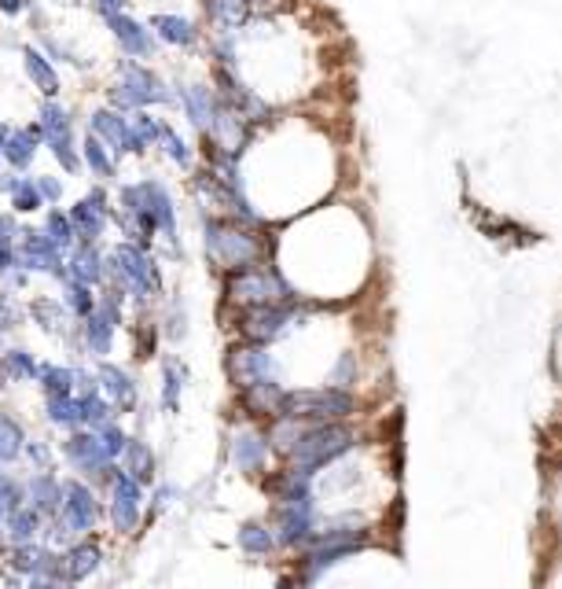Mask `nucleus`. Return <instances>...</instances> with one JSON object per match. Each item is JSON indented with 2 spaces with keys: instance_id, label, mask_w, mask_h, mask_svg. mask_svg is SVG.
Wrapping results in <instances>:
<instances>
[{
  "instance_id": "nucleus-1",
  "label": "nucleus",
  "mask_w": 562,
  "mask_h": 589,
  "mask_svg": "<svg viewBox=\"0 0 562 589\" xmlns=\"http://www.w3.org/2000/svg\"><path fill=\"white\" fill-rule=\"evenodd\" d=\"M199 162L217 170L247 203L250 218L265 229L324 207L342 177V156L332 130L298 111L258 125L239 156L207 151Z\"/></svg>"
},
{
  "instance_id": "nucleus-2",
  "label": "nucleus",
  "mask_w": 562,
  "mask_h": 589,
  "mask_svg": "<svg viewBox=\"0 0 562 589\" xmlns=\"http://www.w3.org/2000/svg\"><path fill=\"white\" fill-rule=\"evenodd\" d=\"M273 266L290 292L316 306H350L375 277V236L353 203L313 207L273 236Z\"/></svg>"
},
{
  "instance_id": "nucleus-3",
  "label": "nucleus",
  "mask_w": 562,
  "mask_h": 589,
  "mask_svg": "<svg viewBox=\"0 0 562 589\" xmlns=\"http://www.w3.org/2000/svg\"><path fill=\"white\" fill-rule=\"evenodd\" d=\"M207 63L243 82L276 114L313 96L324 78L320 37L287 4L250 19L236 34L207 37Z\"/></svg>"
},
{
  "instance_id": "nucleus-4",
  "label": "nucleus",
  "mask_w": 562,
  "mask_h": 589,
  "mask_svg": "<svg viewBox=\"0 0 562 589\" xmlns=\"http://www.w3.org/2000/svg\"><path fill=\"white\" fill-rule=\"evenodd\" d=\"M114 192L111 229L118 240L151 247L166 266L184 262L180 236V199L162 173L143 170L137 177H122Z\"/></svg>"
},
{
  "instance_id": "nucleus-5",
  "label": "nucleus",
  "mask_w": 562,
  "mask_h": 589,
  "mask_svg": "<svg viewBox=\"0 0 562 589\" xmlns=\"http://www.w3.org/2000/svg\"><path fill=\"white\" fill-rule=\"evenodd\" d=\"M199 247L207 269L217 280L243 273L273 258V236L265 225H247L236 218H199Z\"/></svg>"
},
{
  "instance_id": "nucleus-6",
  "label": "nucleus",
  "mask_w": 562,
  "mask_h": 589,
  "mask_svg": "<svg viewBox=\"0 0 562 589\" xmlns=\"http://www.w3.org/2000/svg\"><path fill=\"white\" fill-rule=\"evenodd\" d=\"M107 284L118 287L133 310H151L166 298V262L151 247L114 240L107 244Z\"/></svg>"
},
{
  "instance_id": "nucleus-7",
  "label": "nucleus",
  "mask_w": 562,
  "mask_h": 589,
  "mask_svg": "<svg viewBox=\"0 0 562 589\" xmlns=\"http://www.w3.org/2000/svg\"><path fill=\"white\" fill-rule=\"evenodd\" d=\"M103 103L125 114L173 108V78H166L154 63L118 56L111 66V82L103 85Z\"/></svg>"
},
{
  "instance_id": "nucleus-8",
  "label": "nucleus",
  "mask_w": 562,
  "mask_h": 589,
  "mask_svg": "<svg viewBox=\"0 0 562 589\" xmlns=\"http://www.w3.org/2000/svg\"><path fill=\"white\" fill-rule=\"evenodd\" d=\"M107 527V512H103V490L89 479H77L63 471V501L60 512L48 519L45 542L55 549H66L77 538L103 535Z\"/></svg>"
},
{
  "instance_id": "nucleus-9",
  "label": "nucleus",
  "mask_w": 562,
  "mask_h": 589,
  "mask_svg": "<svg viewBox=\"0 0 562 589\" xmlns=\"http://www.w3.org/2000/svg\"><path fill=\"white\" fill-rule=\"evenodd\" d=\"M103 512H107V535L118 542H133L140 530L151 524L148 519V487L137 482L129 471L114 468L111 479L103 482Z\"/></svg>"
},
{
  "instance_id": "nucleus-10",
  "label": "nucleus",
  "mask_w": 562,
  "mask_h": 589,
  "mask_svg": "<svg viewBox=\"0 0 562 589\" xmlns=\"http://www.w3.org/2000/svg\"><path fill=\"white\" fill-rule=\"evenodd\" d=\"M290 298L298 295L290 292L284 273L273 266V258L221 280V310H254V306H276L290 303Z\"/></svg>"
},
{
  "instance_id": "nucleus-11",
  "label": "nucleus",
  "mask_w": 562,
  "mask_h": 589,
  "mask_svg": "<svg viewBox=\"0 0 562 589\" xmlns=\"http://www.w3.org/2000/svg\"><path fill=\"white\" fill-rule=\"evenodd\" d=\"M173 111L196 133L199 148L217 140L221 119H225V103H221V96L210 78H173Z\"/></svg>"
},
{
  "instance_id": "nucleus-12",
  "label": "nucleus",
  "mask_w": 562,
  "mask_h": 589,
  "mask_svg": "<svg viewBox=\"0 0 562 589\" xmlns=\"http://www.w3.org/2000/svg\"><path fill=\"white\" fill-rule=\"evenodd\" d=\"M225 457L239 476L258 479V482L265 479L268 471L276 468V453H273V446H268L265 424L239 417L225 434Z\"/></svg>"
},
{
  "instance_id": "nucleus-13",
  "label": "nucleus",
  "mask_w": 562,
  "mask_h": 589,
  "mask_svg": "<svg viewBox=\"0 0 562 589\" xmlns=\"http://www.w3.org/2000/svg\"><path fill=\"white\" fill-rule=\"evenodd\" d=\"M55 446H60V465L66 468V476L89 479L96 487H103V482L111 479V471L118 468V461L107 453L103 439L92 428L66 431L55 439Z\"/></svg>"
},
{
  "instance_id": "nucleus-14",
  "label": "nucleus",
  "mask_w": 562,
  "mask_h": 589,
  "mask_svg": "<svg viewBox=\"0 0 562 589\" xmlns=\"http://www.w3.org/2000/svg\"><path fill=\"white\" fill-rule=\"evenodd\" d=\"M85 133L100 137L107 148L114 151V159H118L122 167L133 159H148V151H143V144L125 111H114V108H107V103H92L89 114H85Z\"/></svg>"
},
{
  "instance_id": "nucleus-15",
  "label": "nucleus",
  "mask_w": 562,
  "mask_h": 589,
  "mask_svg": "<svg viewBox=\"0 0 562 589\" xmlns=\"http://www.w3.org/2000/svg\"><path fill=\"white\" fill-rule=\"evenodd\" d=\"M111 210H114L111 185L92 181V185L66 207V214L74 221L77 244H107V233H111Z\"/></svg>"
},
{
  "instance_id": "nucleus-16",
  "label": "nucleus",
  "mask_w": 562,
  "mask_h": 589,
  "mask_svg": "<svg viewBox=\"0 0 562 589\" xmlns=\"http://www.w3.org/2000/svg\"><path fill=\"white\" fill-rule=\"evenodd\" d=\"M92 376H96V388H100V394L111 402V409L118 413L122 420L140 409L143 388H140V376L133 372V365L118 361V357H107V361L92 365Z\"/></svg>"
},
{
  "instance_id": "nucleus-17",
  "label": "nucleus",
  "mask_w": 562,
  "mask_h": 589,
  "mask_svg": "<svg viewBox=\"0 0 562 589\" xmlns=\"http://www.w3.org/2000/svg\"><path fill=\"white\" fill-rule=\"evenodd\" d=\"M18 266L34 280H52V284L66 280V255L45 236L41 225H30V221H23V233H18Z\"/></svg>"
},
{
  "instance_id": "nucleus-18",
  "label": "nucleus",
  "mask_w": 562,
  "mask_h": 589,
  "mask_svg": "<svg viewBox=\"0 0 562 589\" xmlns=\"http://www.w3.org/2000/svg\"><path fill=\"white\" fill-rule=\"evenodd\" d=\"M26 314H30V324L45 340L66 346L77 357V321L71 317V310L63 306V298L55 292H34L26 295Z\"/></svg>"
},
{
  "instance_id": "nucleus-19",
  "label": "nucleus",
  "mask_w": 562,
  "mask_h": 589,
  "mask_svg": "<svg viewBox=\"0 0 562 589\" xmlns=\"http://www.w3.org/2000/svg\"><path fill=\"white\" fill-rule=\"evenodd\" d=\"M100 23H103V30L111 34L118 56H125V60H140V63L162 60V45L154 41V34L148 30V19H140L137 12L107 15Z\"/></svg>"
},
{
  "instance_id": "nucleus-20",
  "label": "nucleus",
  "mask_w": 562,
  "mask_h": 589,
  "mask_svg": "<svg viewBox=\"0 0 562 589\" xmlns=\"http://www.w3.org/2000/svg\"><path fill=\"white\" fill-rule=\"evenodd\" d=\"M107 567V542L103 535H89V538H77L63 549V578L74 589L89 586L92 578H100V572Z\"/></svg>"
},
{
  "instance_id": "nucleus-21",
  "label": "nucleus",
  "mask_w": 562,
  "mask_h": 589,
  "mask_svg": "<svg viewBox=\"0 0 562 589\" xmlns=\"http://www.w3.org/2000/svg\"><path fill=\"white\" fill-rule=\"evenodd\" d=\"M148 30L154 34V41L162 45V52H166V48H173V52H196V48L207 45V30H202L196 19L180 12H151Z\"/></svg>"
},
{
  "instance_id": "nucleus-22",
  "label": "nucleus",
  "mask_w": 562,
  "mask_h": 589,
  "mask_svg": "<svg viewBox=\"0 0 562 589\" xmlns=\"http://www.w3.org/2000/svg\"><path fill=\"white\" fill-rule=\"evenodd\" d=\"M122 328L111 321L107 314L92 310L85 321H77V357L82 361H107V357H114V351H118V340H122Z\"/></svg>"
},
{
  "instance_id": "nucleus-23",
  "label": "nucleus",
  "mask_w": 562,
  "mask_h": 589,
  "mask_svg": "<svg viewBox=\"0 0 562 589\" xmlns=\"http://www.w3.org/2000/svg\"><path fill=\"white\" fill-rule=\"evenodd\" d=\"M41 151H45L41 125H37L34 119L23 122V125H12L4 148H0V167H8V170H15V173H30Z\"/></svg>"
},
{
  "instance_id": "nucleus-24",
  "label": "nucleus",
  "mask_w": 562,
  "mask_h": 589,
  "mask_svg": "<svg viewBox=\"0 0 562 589\" xmlns=\"http://www.w3.org/2000/svg\"><path fill=\"white\" fill-rule=\"evenodd\" d=\"M18 66H23L26 85H30V89L41 96V100H55V96H63V74H60V66L48 60V56H45L34 41L18 45Z\"/></svg>"
},
{
  "instance_id": "nucleus-25",
  "label": "nucleus",
  "mask_w": 562,
  "mask_h": 589,
  "mask_svg": "<svg viewBox=\"0 0 562 589\" xmlns=\"http://www.w3.org/2000/svg\"><path fill=\"white\" fill-rule=\"evenodd\" d=\"M45 357L23 343L0 346V388H34Z\"/></svg>"
},
{
  "instance_id": "nucleus-26",
  "label": "nucleus",
  "mask_w": 562,
  "mask_h": 589,
  "mask_svg": "<svg viewBox=\"0 0 562 589\" xmlns=\"http://www.w3.org/2000/svg\"><path fill=\"white\" fill-rule=\"evenodd\" d=\"M191 383V369L180 354H159V409L166 417H177L184 391Z\"/></svg>"
},
{
  "instance_id": "nucleus-27",
  "label": "nucleus",
  "mask_w": 562,
  "mask_h": 589,
  "mask_svg": "<svg viewBox=\"0 0 562 589\" xmlns=\"http://www.w3.org/2000/svg\"><path fill=\"white\" fill-rule=\"evenodd\" d=\"M66 277L100 292L107 284V244H77L66 255Z\"/></svg>"
},
{
  "instance_id": "nucleus-28",
  "label": "nucleus",
  "mask_w": 562,
  "mask_h": 589,
  "mask_svg": "<svg viewBox=\"0 0 562 589\" xmlns=\"http://www.w3.org/2000/svg\"><path fill=\"white\" fill-rule=\"evenodd\" d=\"M82 170L89 181H100V185H118L122 181V162L114 159V151L107 148L100 137L82 130Z\"/></svg>"
},
{
  "instance_id": "nucleus-29",
  "label": "nucleus",
  "mask_w": 562,
  "mask_h": 589,
  "mask_svg": "<svg viewBox=\"0 0 562 589\" xmlns=\"http://www.w3.org/2000/svg\"><path fill=\"white\" fill-rule=\"evenodd\" d=\"M89 361H60V357H45L41 361V376H37V394L41 398H52V394H74L77 383H82V372Z\"/></svg>"
},
{
  "instance_id": "nucleus-30",
  "label": "nucleus",
  "mask_w": 562,
  "mask_h": 589,
  "mask_svg": "<svg viewBox=\"0 0 562 589\" xmlns=\"http://www.w3.org/2000/svg\"><path fill=\"white\" fill-rule=\"evenodd\" d=\"M26 479V505L41 512L45 519H52L60 512L63 501V471H23Z\"/></svg>"
},
{
  "instance_id": "nucleus-31",
  "label": "nucleus",
  "mask_w": 562,
  "mask_h": 589,
  "mask_svg": "<svg viewBox=\"0 0 562 589\" xmlns=\"http://www.w3.org/2000/svg\"><path fill=\"white\" fill-rule=\"evenodd\" d=\"M34 45L41 48V52H45L55 66L63 63V66H71V71H77V74H89L92 66H96V60H89V56H85L82 48H74L63 34H55L52 23L41 26V30H34Z\"/></svg>"
},
{
  "instance_id": "nucleus-32",
  "label": "nucleus",
  "mask_w": 562,
  "mask_h": 589,
  "mask_svg": "<svg viewBox=\"0 0 562 589\" xmlns=\"http://www.w3.org/2000/svg\"><path fill=\"white\" fill-rule=\"evenodd\" d=\"M154 156H162L173 170L188 177V173L199 167V144H191V137H184V133H180V125L166 119V125H162V137H159V148H154Z\"/></svg>"
},
{
  "instance_id": "nucleus-33",
  "label": "nucleus",
  "mask_w": 562,
  "mask_h": 589,
  "mask_svg": "<svg viewBox=\"0 0 562 589\" xmlns=\"http://www.w3.org/2000/svg\"><path fill=\"white\" fill-rule=\"evenodd\" d=\"M122 471H129L133 479L143 482V487H154L159 482V453H154V442L143 439L140 431H133L129 446H125L122 461H118Z\"/></svg>"
},
{
  "instance_id": "nucleus-34",
  "label": "nucleus",
  "mask_w": 562,
  "mask_h": 589,
  "mask_svg": "<svg viewBox=\"0 0 562 589\" xmlns=\"http://www.w3.org/2000/svg\"><path fill=\"white\" fill-rule=\"evenodd\" d=\"M236 545H239V553L247 560H254V564H265V560L279 556V542H276L273 527H268V519H247V524H239Z\"/></svg>"
},
{
  "instance_id": "nucleus-35",
  "label": "nucleus",
  "mask_w": 562,
  "mask_h": 589,
  "mask_svg": "<svg viewBox=\"0 0 562 589\" xmlns=\"http://www.w3.org/2000/svg\"><path fill=\"white\" fill-rule=\"evenodd\" d=\"M34 122L41 125L45 140H52V137H82V130H77V111L63 100V96H55V100H37Z\"/></svg>"
},
{
  "instance_id": "nucleus-36",
  "label": "nucleus",
  "mask_w": 562,
  "mask_h": 589,
  "mask_svg": "<svg viewBox=\"0 0 562 589\" xmlns=\"http://www.w3.org/2000/svg\"><path fill=\"white\" fill-rule=\"evenodd\" d=\"M41 420H45V428H52L55 434L85 428L82 394L74 391V394H52V398H41Z\"/></svg>"
},
{
  "instance_id": "nucleus-37",
  "label": "nucleus",
  "mask_w": 562,
  "mask_h": 589,
  "mask_svg": "<svg viewBox=\"0 0 562 589\" xmlns=\"http://www.w3.org/2000/svg\"><path fill=\"white\" fill-rule=\"evenodd\" d=\"M48 519L37 508L23 505L4 516V545H26V542H45Z\"/></svg>"
},
{
  "instance_id": "nucleus-38",
  "label": "nucleus",
  "mask_w": 562,
  "mask_h": 589,
  "mask_svg": "<svg viewBox=\"0 0 562 589\" xmlns=\"http://www.w3.org/2000/svg\"><path fill=\"white\" fill-rule=\"evenodd\" d=\"M26 439H30V428H26L8 405H0V465L15 468L18 461H23Z\"/></svg>"
},
{
  "instance_id": "nucleus-39",
  "label": "nucleus",
  "mask_w": 562,
  "mask_h": 589,
  "mask_svg": "<svg viewBox=\"0 0 562 589\" xmlns=\"http://www.w3.org/2000/svg\"><path fill=\"white\" fill-rule=\"evenodd\" d=\"M30 324V314H26V295L12 292V287L0 280V340L12 343V335H18Z\"/></svg>"
},
{
  "instance_id": "nucleus-40",
  "label": "nucleus",
  "mask_w": 562,
  "mask_h": 589,
  "mask_svg": "<svg viewBox=\"0 0 562 589\" xmlns=\"http://www.w3.org/2000/svg\"><path fill=\"white\" fill-rule=\"evenodd\" d=\"M37 225L45 229V236L52 240L63 255H71V250L77 247V233H74V221H71V214H66V207H45V214Z\"/></svg>"
},
{
  "instance_id": "nucleus-41",
  "label": "nucleus",
  "mask_w": 562,
  "mask_h": 589,
  "mask_svg": "<svg viewBox=\"0 0 562 589\" xmlns=\"http://www.w3.org/2000/svg\"><path fill=\"white\" fill-rule=\"evenodd\" d=\"M18 233H23V218L12 210H0V280L18 266Z\"/></svg>"
},
{
  "instance_id": "nucleus-42",
  "label": "nucleus",
  "mask_w": 562,
  "mask_h": 589,
  "mask_svg": "<svg viewBox=\"0 0 562 589\" xmlns=\"http://www.w3.org/2000/svg\"><path fill=\"white\" fill-rule=\"evenodd\" d=\"M18 465H26V471H55L60 468V446L48 434H30Z\"/></svg>"
},
{
  "instance_id": "nucleus-43",
  "label": "nucleus",
  "mask_w": 562,
  "mask_h": 589,
  "mask_svg": "<svg viewBox=\"0 0 562 589\" xmlns=\"http://www.w3.org/2000/svg\"><path fill=\"white\" fill-rule=\"evenodd\" d=\"M159 324H162V340L166 343H184L188 340V310H184V303L177 295H166L159 303Z\"/></svg>"
},
{
  "instance_id": "nucleus-44",
  "label": "nucleus",
  "mask_w": 562,
  "mask_h": 589,
  "mask_svg": "<svg viewBox=\"0 0 562 589\" xmlns=\"http://www.w3.org/2000/svg\"><path fill=\"white\" fill-rule=\"evenodd\" d=\"M45 151L52 156L55 167L63 170V177H85V170H82V137H52V140H45Z\"/></svg>"
},
{
  "instance_id": "nucleus-45",
  "label": "nucleus",
  "mask_w": 562,
  "mask_h": 589,
  "mask_svg": "<svg viewBox=\"0 0 562 589\" xmlns=\"http://www.w3.org/2000/svg\"><path fill=\"white\" fill-rule=\"evenodd\" d=\"M55 295L63 298V306L71 310L74 321H85V317L96 310V295H100V292L89 287V284H77V280L66 277L63 284H55Z\"/></svg>"
},
{
  "instance_id": "nucleus-46",
  "label": "nucleus",
  "mask_w": 562,
  "mask_h": 589,
  "mask_svg": "<svg viewBox=\"0 0 562 589\" xmlns=\"http://www.w3.org/2000/svg\"><path fill=\"white\" fill-rule=\"evenodd\" d=\"M8 210H12L15 218H41L45 214V199L41 192L34 185V173H23V181L15 185V192L8 196Z\"/></svg>"
},
{
  "instance_id": "nucleus-47",
  "label": "nucleus",
  "mask_w": 562,
  "mask_h": 589,
  "mask_svg": "<svg viewBox=\"0 0 562 589\" xmlns=\"http://www.w3.org/2000/svg\"><path fill=\"white\" fill-rule=\"evenodd\" d=\"M177 501H180V487L159 476V482L148 487V519H151V524H154V519H162L170 508H177Z\"/></svg>"
},
{
  "instance_id": "nucleus-48",
  "label": "nucleus",
  "mask_w": 562,
  "mask_h": 589,
  "mask_svg": "<svg viewBox=\"0 0 562 589\" xmlns=\"http://www.w3.org/2000/svg\"><path fill=\"white\" fill-rule=\"evenodd\" d=\"M129 122H133V130H137V137L143 144V151H151L159 148V137H162V125H166V119H162V111H129Z\"/></svg>"
},
{
  "instance_id": "nucleus-49",
  "label": "nucleus",
  "mask_w": 562,
  "mask_h": 589,
  "mask_svg": "<svg viewBox=\"0 0 562 589\" xmlns=\"http://www.w3.org/2000/svg\"><path fill=\"white\" fill-rule=\"evenodd\" d=\"M26 505V479H23V471H12V468H4L0 471V512H15V508H23Z\"/></svg>"
},
{
  "instance_id": "nucleus-50",
  "label": "nucleus",
  "mask_w": 562,
  "mask_h": 589,
  "mask_svg": "<svg viewBox=\"0 0 562 589\" xmlns=\"http://www.w3.org/2000/svg\"><path fill=\"white\" fill-rule=\"evenodd\" d=\"M34 185H37V192H41L45 207H63V199H66V177H63V173H52V170L34 173Z\"/></svg>"
},
{
  "instance_id": "nucleus-51",
  "label": "nucleus",
  "mask_w": 562,
  "mask_h": 589,
  "mask_svg": "<svg viewBox=\"0 0 562 589\" xmlns=\"http://www.w3.org/2000/svg\"><path fill=\"white\" fill-rule=\"evenodd\" d=\"M85 8H89L96 19H107L118 12H133V0H85Z\"/></svg>"
},
{
  "instance_id": "nucleus-52",
  "label": "nucleus",
  "mask_w": 562,
  "mask_h": 589,
  "mask_svg": "<svg viewBox=\"0 0 562 589\" xmlns=\"http://www.w3.org/2000/svg\"><path fill=\"white\" fill-rule=\"evenodd\" d=\"M18 589H74V586L66 582L63 575H30V578H23Z\"/></svg>"
},
{
  "instance_id": "nucleus-53",
  "label": "nucleus",
  "mask_w": 562,
  "mask_h": 589,
  "mask_svg": "<svg viewBox=\"0 0 562 589\" xmlns=\"http://www.w3.org/2000/svg\"><path fill=\"white\" fill-rule=\"evenodd\" d=\"M37 0H0V15L4 19H26L34 12Z\"/></svg>"
},
{
  "instance_id": "nucleus-54",
  "label": "nucleus",
  "mask_w": 562,
  "mask_h": 589,
  "mask_svg": "<svg viewBox=\"0 0 562 589\" xmlns=\"http://www.w3.org/2000/svg\"><path fill=\"white\" fill-rule=\"evenodd\" d=\"M23 181V173H15V170H8V167H0V196H12L15 192V185Z\"/></svg>"
},
{
  "instance_id": "nucleus-55",
  "label": "nucleus",
  "mask_w": 562,
  "mask_h": 589,
  "mask_svg": "<svg viewBox=\"0 0 562 589\" xmlns=\"http://www.w3.org/2000/svg\"><path fill=\"white\" fill-rule=\"evenodd\" d=\"M551 508H555V527H559V535H562V468H559V476H555V490H551Z\"/></svg>"
},
{
  "instance_id": "nucleus-56",
  "label": "nucleus",
  "mask_w": 562,
  "mask_h": 589,
  "mask_svg": "<svg viewBox=\"0 0 562 589\" xmlns=\"http://www.w3.org/2000/svg\"><path fill=\"white\" fill-rule=\"evenodd\" d=\"M37 4H45L48 12H74V8H82L85 0H37Z\"/></svg>"
},
{
  "instance_id": "nucleus-57",
  "label": "nucleus",
  "mask_w": 562,
  "mask_h": 589,
  "mask_svg": "<svg viewBox=\"0 0 562 589\" xmlns=\"http://www.w3.org/2000/svg\"><path fill=\"white\" fill-rule=\"evenodd\" d=\"M551 351H555L551 357H555V372H559V380H562V328L555 332V346H551Z\"/></svg>"
},
{
  "instance_id": "nucleus-58",
  "label": "nucleus",
  "mask_w": 562,
  "mask_h": 589,
  "mask_svg": "<svg viewBox=\"0 0 562 589\" xmlns=\"http://www.w3.org/2000/svg\"><path fill=\"white\" fill-rule=\"evenodd\" d=\"M8 133H12V122H8V119H0V148H4Z\"/></svg>"
},
{
  "instance_id": "nucleus-59",
  "label": "nucleus",
  "mask_w": 562,
  "mask_h": 589,
  "mask_svg": "<svg viewBox=\"0 0 562 589\" xmlns=\"http://www.w3.org/2000/svg\"><path fill=\"white\" fill-rule=\"evenodd\" d=\"M0 549H4V512H0Z\"/></svg>"
},
{
  "instance_id": "nucleus-60",
  "label": "nucleus",
  "mask_w": 562,
  "mask_h": 589,
  "mask_svg": "<svg viewBox=\"0 0 562 589\" xmlns=\"http://www.w3.org/2000/svg\"><path fill=\"white\" fill-rule=\"evenodd\" d=\"M4 343H8V340H0V346H4Z\"/></svg>"
},
{
  "instance_id": "nucleus-61",
  "label": "nucleus",
  "mask_w": 562,
  "mask_h": 589,
  "mask_svg": "<svg viewBox=\"0 0 562 589\" xmlns=\"http://www.w3.org/2000/svg\"><path fill=\"white\" fill-rule=\"evenodd\" d=\"M0 471H4V465H0Z\"/></svg>"
}]
</instances>
